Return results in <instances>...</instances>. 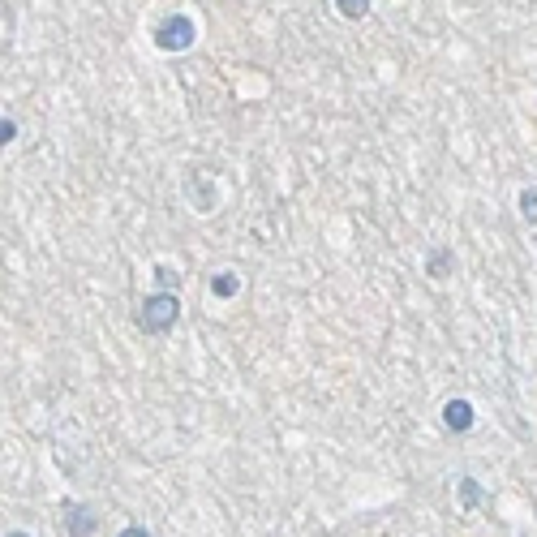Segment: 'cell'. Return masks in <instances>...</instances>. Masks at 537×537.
<instances>
[{"label":"cell","instance_id":"7c38bea8","mask_svg":"<svg viewBox=\"0 0 537 537\" xmlns=\"http://www.w3.org/2000/svg\"><path fill=\"white\" fill-rule=\"evenodd\" d=\"M9 537H26V533H9Z\"/></svg>","mask_w":537,"mask_h":537},{"label":"cell","instance_id":"5b68a950","mask_svg":"<svg viewBox=\"0 0 537 537\" xmlns=\"http://www.w3.org/2000/svg\"><path fill=\"white\" fill-rule=\"evenodd\" d=\"M336 9L344 13L348 22H357V18H366L370 13V0H336Z\"/></svg>","mask_w":537,"mask_h":537},{"label":"cell","instance_id":"8992f818","mask_svg":"<svg viewBox=\"0 0 537 537\" xmlns=\"http://www.w3.org/2000/svg\"><path fill=\"white\" fill-rule=\"evenodd\" d=\"M237 288H241L237 275H215V280H211V293H215V297H232Z\"/></svg>","mask_w":537,"mask_h":537},{"label":"cell","instance_id":"9c48e42d","mask_svg":"<svg viewBox=\"0 0 537 537\" xmlns=\"http://www.w3.org/2000/svg\"><path fill=\"white\" fill-rule=\"evenodd\" d=\"M155 280H159V284H164V288H168V284H177V275H172L168 267H159V271H155Z\"/></svg>","mask_w":537,"mask_h":537},{"label":"cell","instance_id":"8fae6325","mask_svg":"<svg viewBox=\"0 0 537 537\" xmlns=\"http://www.w3.org/2000/svg\"><path fill=\"white\" fill-rule=\"evenodd\" d=\"M116 537H151V533H147V529H138V525H129V529H121Z\"/></svg>","mask_w":537,"mask_h":537},{"label":"cell","instance_id":"6da1fadb","mask_svg":"<svg viewBox=\"0 0 537 537\" xmlns=\"http://www.w3.org/2000/svg\"><path fill=\"white\" fill-rule=\"evenodd\" d=\"M177 318H181V301L177 297L172 293H151L147 301H142V310H138V327L151 331V336H164V331L177 327Z\"/></svg>","mask_w":537,"mask_h":537},{"label":"cell","instance_id":"52a82bcc","mask_svg":"<svg viewBox=\"0 0 537 537\" xmlns=\"http://www.w3.org/2000/svg\"><path fill=\"white\" fill-rule=\"evenodd\" d=\"M520 215H525L529 224H537V190H525V194H520Z\"/></svg>","mask_w":537,"mask_h":537},{"label":"cell","instance_id":"30bf717a","mask_svg":"<svg viewBox=\"0 0 537 537\" xmlns=\"http://www.w3.org/2000/svg\"><path fill=\"white\" fill-rule=\"evenodd\" d=\"M430 271H434V275H443V271H447V254H434V263H430Z\"/></svg>","mask_w":537,"mask_h":537},{"label":"cell","instance_id":"3957f363","mask_svg":"<svg viewBox=\"0 0 537 537\" xmlns=\"http://www.w3.org/2000/svg\"><path fill=\"white\" fill-rule=\"evenodd\" d=\"M443 422L452 426V430H469L473 426V404L469 400H447V409H443Z\"/></svg>","mask_w":537,"mask_h":537},{"label":"cell","instance_id":"ba28073f","mask_svg":"<svg viewBox=\"0 0 537 537\" xmlns=\"http://www.w3.org/2000/svg\"><path fill=\"white\" fill-rule=\"evenodd\" d=\"M0 138H5V147H9V142L18 138V125H13V121H5V125H0Z\"/></svg>","mask_w":537,"mask_h":537},{"label":"cell","instance_id":"7a4b0ae2","mask_svg":"<svg viewBox=\"0 0 537 537\" xmlns=\"http://www.w3.org/2000/svg\"><path fill=\"white\" fill-rule=\"evenodd\" d=\"M198 35V26L194 18H185V13H172V18H164L155 26V48H164V52H185L194 43Z\"/></svg>","mask_w":537,"mask_h":537},{"label":"cell","instance_id":"277c9868","mask_svg":"<svg viewBox=\"0 0 537 537\" xmlns=\"http://www.w3.org/2000/svg\"><path fill=\"white\" fill-rule=\"evenodd\" d=\"M65 529H69V537H91V533L99 529V520H95L91 507H74V512H69V520H65Z\"/></svg>","mask_w":537,"mask_h":537}]
</instances>
